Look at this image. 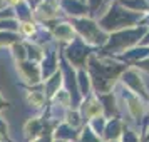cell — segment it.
Instances as JSON below:
<instances>
[{"instance_id": "cell-1", "label": "cell", "mask_w": 149, "mask_h": 142, "mask_svg": "<svg viewBox=\"0 0 149 142\" xmlns=\"http://www.w3.org/2000/svg\"><path fill=\"white\" fill-rule=\"evenodd\" d=\"M22 32H24V34H27V35H30L32 32H34L32 24H22Z\"/></svg>"}, {"instance_id": "cell-2", "label": "cell", "mask_w": 149, "mask_h": 142, "mask_svg": "<svg viewBox=\"0 0 149 142\" xmlns=\"http://www.w3.org/2000/svg\"><path fill=\"white\" fill-rule=\"evenodd\" d=\"M10 3H19V0H10Z\"/></svg>"}]
</instances>
